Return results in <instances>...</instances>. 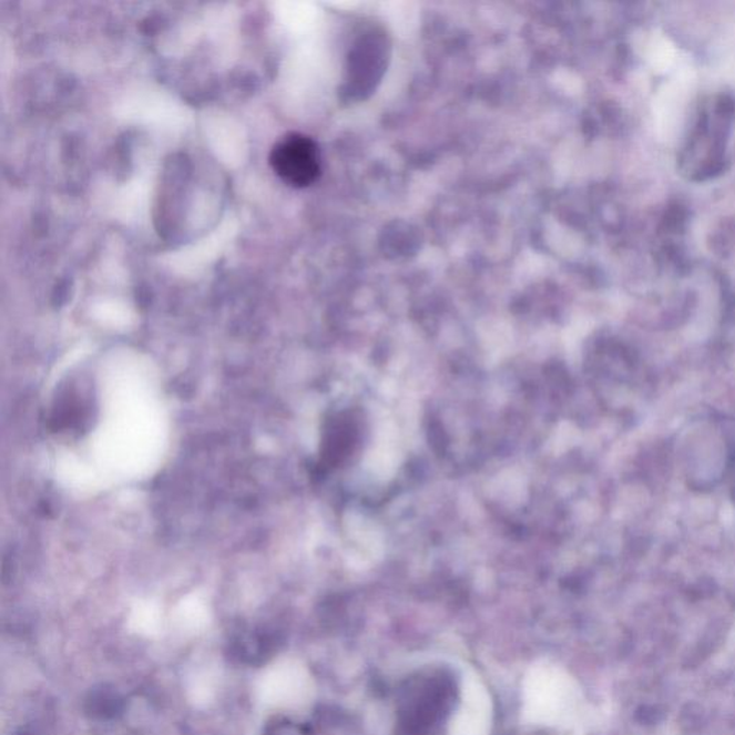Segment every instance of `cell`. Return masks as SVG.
Masks as SVG:
<instances>
[{
  "label": "cell",
  "mask_w": 735,
  "mask_h": 735,
  "mask_svg": "<svg viewBox=\"0 0 735 735\" xmlns=\"http://www.w3.org/2000/svg\"><path fill=\"white\" fill-rule=\"evenodd\" d=\"M579 697L581 694L571 676L553 666H543L529 676L525 713L537 723H562L576 710Z\"/></svg>",
  "instance_id": "cell-1"
},
{
  "label": "cell",
  "mask_w": 735,
  "mask_h": 735,
  "mask_svg": "<svg viewBox=\"0 0 735 735\" xmlns=\"http://www.w3.org/2000/svg\"><path fill=\"white\" fill-rule=\"evenodd\" d=\"M269 163L277 177L287 186H312L323 173V157L314 139L299 133L286 134L270 151Z\"/></svg>",
  "instance_id": "cell-2"
},
{
  "label": "cell",
  "mask_w": 735,
  "mask_h": 735,
  "mask_svg": "<svg viewBox=\"0 0 735 735\" xmlns=\"http://www.w3.org/2000/svg\"><path fill=\"white\" fill-rule=\"evenodd\" d=\"M487 723L489 704L484 691L473 685V691L467 695L461 715L452 727V735H487Z\"/></svg>",
  "instance_id": "cell-3"
},
{
  "label": "cell",
  "mask_w": 735,
  "mask_h": 735,
  "mask_svg": "<svg viewBox=\"0 0 735 735\" xmlns=\"http://www.w3.org/2000/svg\"><path fill=\"white\" fill-rule=\"evenodd\" d=\"M673 60L674 51L668 45V42L661 41L655 43L654 53H652V63H654V67L665 70V68H668L673 63Z\"/></svg>",
  "instance_id": "cell-4"
}]
</instances>
